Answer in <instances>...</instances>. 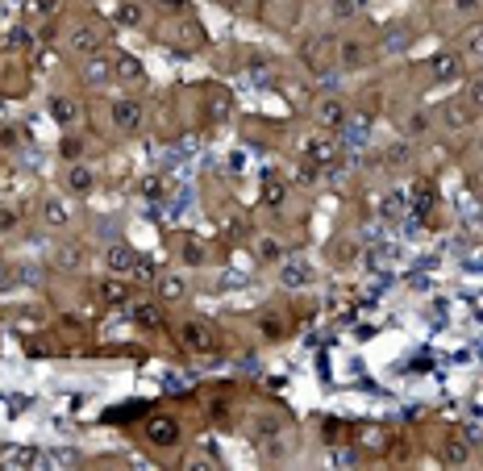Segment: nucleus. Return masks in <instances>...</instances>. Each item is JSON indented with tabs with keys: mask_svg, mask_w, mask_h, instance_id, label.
Listing matches in <instances>:
<instances>
[{
	"mask_svg": "<svg viewBox=\"0 0 483 471\" xmlns=\"http://www.w3.org/2000/svg\"><path fill=\"white\" fill-rule=\"evenodd\" d=\"M179 346L192 350V355H213L221 346V334L213 322H200V317H188L179 322Z\"/></svg>",
	"mask_w": 483,
	"mask_h": 471,
	"instance_id": "nucleus-1",
	"label": "nucleus"
},
{
	"mask_svg": "<svg viewBox=\"0 0 483 471\" xmlns=\"http://www.w3.org/2000/svg\"><path fill=\"white\" fill-rule=\"evenodd\" d=\"M113 126H117L121 134H137V130H142V100H133V96L113 100Z\"/></svg>",
	"mask_w": 483,
	"mask_h": 471,
	"instance_id": "nucleus-2",
	"label": "nucleus"
},
{
	"mask_svg": "<svg viewBox=\"0 0 483 471\" xmlns=\"http://www.w3.org/2000/svg\"><path fill=\"white\" fill-rule=\"evenodd\" d=\"M317 121H321L325 130H342V126L350 121L346 100H342V96H321V100H317Z\"/></svg>",
	"mask_w": 483,
	"mask_h": 471,
	"instance_id": "nucleus-3",
	"label": "nucleus"
},
{
	"mask_svg": "<svg viewBox=\"0 0 483 471\" xmlns=\"http://www.w3.org/2000/svg\"><path fill=\"white\" fill-rule=\"evenodd\" d=\"M104 267H109L113 276H133V267H137V250L126 246V242H113V246L104 250Z\"/></svg>",
	"mask_w": 483,
	"mask_h": 471,
	"instance_id": "nucleus-4",
	"label": "nucleus"
},
{
	"mask_svg": "<svg viewBox=\"0 0 483 471\" xmlns=\"http://www.w3.org/2000/svg\"><path fill=\"white\" fill-rule=\"evenodd\" d=\"M146 442H150V446H159V451L176 446V442H179V425L171 422V417H150V422H146Z\"/></svg>",
	"mask_w": 483,
	"mask_h": 471,
	"instance_id": "nucleus-5",
	"label": "nucleus"
},
{
	"mask_svg": "<svg viewBox=\"0 0 483 471\" xmlns=\"http://www.w3.org/2000/svg\"><path fill=\"white\" fill-rule=\"evenodd\" d=\"M133 322H137L142 330H167V313H163L154 300H142V305H133Z\"/></svg>",
	"mask_w": 483,
	"mask_h": 471,
	"instance_id": "nucleus-6",
	"label": "nucleus"
},
{
	"mask_svg": "<svg viewBox=\"0 0 483 471\" xmlns=\"http://www.w3.org/2000/svg\"><path fill=\"white\" fill-rule=\"evenodd\" d=\"M308 280H312V267H308L305 259H288L279 267V283L283 288H308Z\"/></svg>",
	"mask_w": 483,
	"mask_h": 471,
	"instance_id": "nucleus-7",
	"label": "nucleus"
},
{
	"mask_svg": "<svg viewBox=\"0 0 483 471\" xmlns=\"http://www.w3.org/2000/svg\"><path fill=\"white\" fill-rule=\"evenodd\" d=\"M338 154H342V150H338V142L325 138V134H321V138H312V142H308V150H305V159H312L317 167H329V163H338Z\"/></svg>",
	"mask_w": 483,
	"mask_h": 471,
	"instance_id": "nucleus-8",
	"label": "nucleus"
},
{
	"mask_svg": "<svg viewBox=\"0 0 483 471\" xmlns=\"http://www.w3.org/2000/svg\"><path fill=\"white\" fill-rule=\"evenodd\" d=\"M458 59H463V63H471V67H479V63H483V25H471V30L463 34Z\"/></svg>",
	"mask_w": 483,
	"mask_h": 471,
	"instance_id": "nucleus-9",
	"label": "nucleus"
},
{
	"mask_svg": "<svg viewBox=\"0 0 483 471\" xmlns=\"http://www.w3.org/2000/svg\"><path fill=\"white\" fill-rule=\"evenodd\" d=\"M441 463H446V467H467V463H471L467 438H446V442H441Z\"/></svg>",
	"mask_w": 483,
	"mask_h": 471,
	"instance_id": "nucleus-10",
	"label": "nucleus"
},
{
	"mask_svg": "<svg viewBox=\"0 0 483 471\" xmlns=\"http://www.w3.org/2000/svg\"><path fill=\"white\" fill-rule=\"evenodd\" d=\"M429 67H434V80H441V84H454V80L463 75V67H467V63H463L458 54H438Z\"/></svg>",
	"mask_w": 483,
	"mask_h": 471,
	"instance_id": "nucleus-11",
	"label": "nucleus"
},
{
	"mask_svg": "<svg viewBox=\"0 0 483 471\" xmlns=\"http://www.w3.org/2000/svg\"><path fill=\"white\" fill-rule=\"evenodd\" d=\"M434 200H438V192H434V184L429 180H417V188H412V213L425 221L429 213H434Z\"/></svg>",
	"mask_w": 483,
	"mask_h": 471,
	"instance_id": "nucleus-12",
	"label": "nucleus"
},
{
	"mask_svg": "<svg viewBox=\"0 0 483 471\" xmlns=\"http://www.w3.org/2000/svg\"><path fill=\"white\" fill-rule=\"evenodd\" d=\"M100 42H104V34H100V30H92V25H84V30H75V34H71V47H75V54H96V50H100Z\"/></svg>",
	"mask_w": 483,
	"mask_h": 471,
	"instance_id": "nucleus-13",
	"label": "nucleus"
},
{
	"mask_svg": "<svg viewBox=\"0 0 483 471\" xmlns=\"http://www.w3.org/2000/svg\"><path fill=\"white\" fill-rule=\"evenodd\" d=\"M50 113H54L59 126H75V117H80V109H75L71 96H54V100H50Z\"/></svg>",
	"mask_w": 483,
	"mask_h": 471,
	"instance_id": "nucleus-14",
	"label": "nucleus"
},
{
	"mask_svg": "<svg viewBox=\"0 0 483 471\" xmlns=\"http://www.w3.org/2000/svg\"><path fill=\"white\" fill-rule=\"evenodd\" d=\"M117 80H126V84H142V80H146V67H142L133 54H121V59H117Z\"/></svg>",
	"mask_w": 483,
	"mask_h": 471,
	"instance_id": "nucleus-15",
	"label": "nucleus"
},
{
	"mask_svg": "<svg viewBox=\"0 0 483 471\" xmlns=\"http://www.w3.org/2000/svg\"><path fill=\"white\" fill-rule=\"evenodd\" d=\"M100 300H104L109 309H117V305H126V300H130V288H126L121 280H104V283H100Z\"/></svg>",
	"mask_w": 483,
	"mask_h": 471,
	"instance_id": "nucleus-16",
	"label": "nucleus"
},
{
	"mask_svg": "<svg viewBox=\"0 0 483 471\" xmlns=\"http://www.w3.org/2000/svg\"><path fill=\"white\" fill-rule=\"evenodd\" d=\"M338 59H342V67L358 71V67H367V47H362V42H342Z\"/></svg>",
	"mask_w": 483,
	"mask_h": 471,
	"instance_id": "nucleus-17",
	"label": "nucleus"
},
{
	"mask_svg": "<svg viewBox=\"0 0 483 471\" xmlns=\"http://www.w3.org/2000/svg\"><path fill=\"white\" fill-rule=\"evenodd\" d=\"M463 104H467V113H471V117H483V75L471 84V88H467V92H463Z\"/></svg>",
	"mask_w": 483,
	"mask_h": 471,
	"instance_id": "nucleus-18",
	"label": "nucleus"
},
{
	"mask_svg": "<svg viewBox=\"0 0 483 471\" xmlns=\"http://www.w3.org/2000/svg\"><path fill=\"white\" fill-rule=\"evenodd\" d=\"M67 188H71V192H80V196H84V192H92V171L75 163V167L67 171Z\"/></svg>",
	"mask_w": 483,
	"mask_h": 471,
	"instance_id": "nucleus-19",
	"label": "nucleus"
},
{
	"mask_svg": "<svg viewBox=\"0 0 483 471\" xmlns=\"http://www.w3.org/2000/svg\"><path fill=\"white\" fill-rule=\"evenodd\" d=\"M263 196H267V204H271V209H283L288 184H283V180H271V176H267V180H263Z\"/></svg>",
	"mask_w": 483,
	"mask_h": 471,
	"instance_id": "nucleus-20",
	"label": "nucleus"
},
{
	"mask_svg": "<svg viewBox=\"0 0 483 471\" xmlns=\"http://www.w3.org/2000/svg\"><path fill=\"white\" fill-rule=\"evenodd\" d=\"M259 334H263L267 342H279V338H283V317L263 313V317H259Z\"/></svg>",
	"mask_w": 483,
	"mask_h": 471,
	"instance_id": "nucleus-21",
	"label": "nucleus"
},
{
	"mask_svg": "<svg viewBox=\"0 0 483 471\" xmlns=\"http://www.w3.org/2000/svg\"><path fill=\"white\" fill-rule=\"evenodd\" d=\"M183 292H188V283L179 280V276H163V280H159V296H163V300H179Z\"/></svg>",
	"mask_w": 483,
	"mask_h": 471,
	"instance_id": "nucleus-22",
	"label": "nucleus"
},
{
	"mask_svg": "<svg viewBox=\"0 0 483 471\" xmlns=\"http://www.w3.org/2000/svg\"><path fill=\"white\" fill-rule=\"evenodd\" d=\"M25 13L30 17H54L59 13V0H25Z\"/></svg>",
	"mask_w": 483,
	"mask_h": 471,
	"instance_id": "nucleus-23",
	"label": "nucleus"
},
{
	"mask_svg": "<svg viewBox=\"0 0 483 471\" xmlns=\"http://www.w3.org/2000/svg\"><path fill=\"white\" fill-rule=\"evenodd\" d=\"M259 259H263V263H279V259H283V246L271 242V238H259Z\"/></svg>",
	"mask_w": 483,
	"mask_h": 471,
	"instance_id": "nucleus-24",
	"label": "nucleus"
},
{
	"mask_svg": "<svg viewBox=\"0 0 483 471\" xmlns=\"http://www.w3.org/2000/svg\"><path fill=\"white\" fill-rule=\"evenodd\" d=\"M17 226H21V213L13 204H0V234H13Z\"/></svg>",
	"mask_w": 483,
	"mask_h": 471,
	"instance_id": "nucleus-25",
	"label": "nucleus"
},
{
	"mask_svg": "<svg viewBox=\"0 0 483 471\" xmlns=\"http://www.w3.org/2000/svg\"><path fill=\"white\" fill-rule=\"evenodd\" d=\"M46 221H50V226H67V204H63V200H46Z\"/></svg>",
	"mask_w": 483,
	"mask_h": 471,
	"instance_id": "nucleus-26",
	"label": "nucleus"
},
{
	"mask_svg": "<svg viewBox=\"0 0 483 471\" xmlns=\"http://www.w3.org/2000/svg\"><path fill=\"white\" fill-rule=\"evenodd\" d=\"M425 130H429V117H425V113H412V117L404 121V134H408V138H421Z\"/></svg>",
	"mask_w": 483,
	"mask_h": 471,
	"instance_id": "nucleus-27",
	"label": "nucleus"
},
{
	"mask_svg": "<svg viewBox=\"0 0 483 471\" xmlns=\"http://www.w3.org/2000/svg\"><path fill=\"white\" fill-rule=\"evenodd\" d=\"M358 8H362V4H358V0H334V4H329V13H334V17H338V21H346V17H354V13H358Z\"/></svg>",
	"mask_w": 483,
	"mask_h": 471,
	"instance_id": "nucleus-28",
	"label": "nucleus"
},
{
	"mask_svg": "<svg viewBox=\"0 0 483 471\" xmlns=\"http://www.w3.org/2000/svg\"><path fill=\"white\" fill-rule=\"evenodd\" d=\"M117 21H121V25H137V21H142V8H137L133 0H126V4L117 8Z\"/></svg>",
	"mask_w": 483,
	"mask_h": 471,
	"instance_id": "nucleus-29",
	"label": "nucleus"
},
{
	"mask_svg": "<svg viewBox=\"0 0 483 471\" xmlns=\"http://www.w3.org/2000/svg\"><path fill=\"white\" fill-rule=\"evenodd\" d=\"M404 213V192H388L384 196V217H400Z\"/></svg>",
	"mask_w": 483,
	"mask_h": 471,
	"instance_id": "nucleus-30",
	"label": "nucleus"
},
{
	"mask_svg": "<svg viewBox=\"0 0 483 471\" xmlns=\"http://www.w3.org/2000/svg\"><path fill=\"white\" fill-rule=\"evenodd\" d=\"M305 63H312V71H325V47H321V42L312 50L305 47Z\"/></svg>",
	"mask_w": 483,
	"mask_h": 471,
	"instance_id": "nucleus-31",
	"label": "nucleus"
},
{
	"mask_svg": "<svg viewBox=\"0 0 483 471\" xmlns=\"http://www.w3.org/2000/svg\"><path fill=\"white\" fill-rule=\"evenodd\" d=\"M34 451H4V463H34Z\"/></svg>",
	"mask_w": 483,
	"mask_h": 471,
	"instance_id": "nucleus-32",
	"label": "nucleus"
},
{
	"mask_svg": "<svg viewBox=\"0 0 483 471\" xmlns=\"http://www.w3.org/2000/svg\"><path fill=\"white\" fill-rule=\"evenodd\" d=\"M229 117V100L225 96H213V121H225Z\"/></svg>",
	"mask_w": 483,
	"mask_h": 471,
	"instance_id": "nucleus-33",
	"label": "nucleus"
},
{
	"mask_svg": "<svg viewBox=\"0 0 483 471\" xmlns=\"http://www.w3.org/2000/svg\"><path fill=\"white\" fill-rule=\"evenodd\" d=\"M80 150H84L80 138H63V154H67V159H80Z\"/></svg>",
	"mask_w": 483,
	"mask_h": 471,
	"instance_id": "nucleus-34",
	"label": "nucleus"
},
{
	"mask_svg": "<svg viewBox=\"0 0 483 471\" xmlns=\"http://www.w3.org/2000/svg\"><path fill=\"white\" fill-rule=\"evenodd\" d=\"M142 192H146L150 200H159V196H163V180H154V176H150V180L142 184Z\"/></svg>",
	"mask_w": 483,
	"mask_h": 471,
	"instance_id": "nucleus-35",
	"label": "nucleus"
},
{
	"mask_svg": "<svg viewBox=\"0 0 483 471\" xmlns=\"http://www.w3.org/2000/svg\"><path fill=\"white\" fill-rule=\"evenodd\" d=\"M30 42V30H13V47H25Z\"/></svg>",
	"mask_w": 483,
	"mask_h": 471,
	"instance_id": "nucleus-36",
	"label": "nucleus"
},
{
	"mask_svg": "<svg viewBox=\"0 0 483 471\" xmlns=\"http://www.w3.org/2000/svg\"><path fill=\"white\" fill-rule=\"evenodd\" d=\"M0 146H17V130H4V134H0Z\"/></svg>",
	"mask_w": 483,
	"mask_h": 471,
	"instance_id": "nucleus-37",
	"label": "nucleus"
},
{
	"mask_svg": "<svg viewBox=\"0 0 483 471\" xmlns=\"http://www.w3.org/2000/svg\"><path fill=\"white\" fill-rule=\"evenodd\" d=\"M13 283V271H4V263H0V288H8Z\"/></svg>",
	"mask_w": 483,
	"mask_h": 471,
	"instance_id": "nucleus-38",
	"label": "nucleus"
},
{
	"mask_svg": "<svg viewBox=\"0 0 483 471\" xmlns=\"http://www.w3.org/2000/svg\"><path fill=\"white\" fill-rule=\"evenodd\" d=\"M163 4H176V8H179V4H183V0H163Z\"/></svg>",
	"mask_w": 483,
	"mask_h": 471,
	"instance_id": "nucleus-39",
	"label": "nucleus"
}]
</instances>
